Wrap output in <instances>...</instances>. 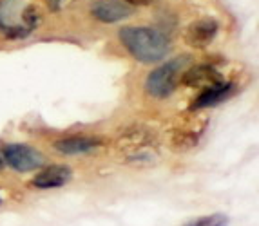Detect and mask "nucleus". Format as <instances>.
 <instances>
[{"label":"nucleus","mask_w":259,"mask_h":226,"mask_svg":"<svg viewBox=\"0 0 259 226\" xmlns=\"http://www.w3.org/2000/svg\"><path fill=\"white\" fill-rule=\"evenodd\" d=\"M120 42L131 56L142 64H156L163 60L170 49V42L161 31L145 26L121 27Z\"/></svg>","instance_id":"f257e3e1"},{"label":"nucleus","mask_w":259,"mask_h":226,"mask_svg":"<svg viewBox=\"0 0 259 226\" xmlns=\"http://www.w3.org/2000/svg\"><path fill=\"white\" fill-rule=\"evenodd\" d=\"M192 66V58L189 54L172 58V60L165 62L163 66L156 67L147 74L145 80V91L151 98L154 100H165L172 94L180 83H182V76L189 67Z\"/></svg>","instance_id":"f03ea898"},{"label":"nucleus","mask_w":259,"mask_h":226,"mask_svg":"<svg viewBox=\"0 0 259 226\" xmlns=\"http://www.w3.org/2000/svg\"><path fill=\"white\" fill-rule=\"evenodd\" d=\"M4 161L17 172H31L42 166L44 156L33 147L13 143L4 148Z\"/></svg>","instance_id":"7ed1b4c3"},{"label":"nucleus","mask_w":259,"mask_h":226,"mask_svg":"<svg viewBox=\"0 0 259 226\" xmlns=\"http://www.w3.org/2000/svg\"><path fill=\"white\" fill-rule=\"evenodd\" d=\"M218 31H220L218 20H214V18H199L196 22L189 24L183 36H185V42L190 47L203 49L214 42V38L218 36Z\"/></svg>","instance_id":"20e7f679"},{"label":"nucleus","mask_w":259,"mask_h":226,"mask_svg":"<svg viewBox=\"0 0 259 226\" xmlns=\"http://www.w3.org/2000/svg\"><path fill=\"white\" fill-rule=\"evenodd\" d=\"M134 13V8L123 0H96L91 6V15L104 24L121 22Z\"/></svg>","instance_id":"39448f33"},{"label":"nucleus","mask_w":259,"mask_h":226,"mask_svg":"<svg viewBox=\"0 0 259 226\" xmlns=\"http://www.w3.org/2000/svg\"><path fill=\"white\" fill-rule=\"evenodd\" d=\"M221 82H225V78L221 76L220 71L212 66H205V64L203 66H190L182 76V83H185L187 87L203 89V91Z\"/></svg>","instance_id":"423d86ee"},{"label":"nucleus","mask_w":259,"mask_h":226,"mask_svg":"<svg viewBox=\"0 0 259 226\" xmlns=\"http://www.w3.org/2000/svg\"><path fill=\"white\" fill-rule=\"evenodd\" d=\"M71 178H73V172H71V168L67 165H51L40 170L31 183H33V187L48 190V188L64 187V185H67L71 181Z\"/></svg>","instance_id":"0eeeda50"},{"label":"nucleus","mask_w":259,"mask_h":226,"mask_svg":"<svg viewBox=\"0 0 259 226\" xmlns=\"http://www.w3.org/2000/svg\"><path fill=\"white\" fill-rule=\"evenodd\" d=\"M102 147V139L91 136H73V138H62L55 143V148L64 156H80V154L95 152Z\"/></svg>","instance_id":"6e6552de"},{"label":"nucleus","mask_w":259,"mask_h":226,"mask_svg":"<svg viewBox=\"0 0 259 226\" xmlns=\"http://www.w3.org/2000/svg\"><path fill=\"white\" fill-rule=\"evenodd\" d=\"M236 87H234L232 82H221L214 87L205 89L201 94L196 98V101L192 103L190 109L192 110H201V109H208V107H214V105H220L221 101L229 100L230 96L234 94Z\"/></svg>","instance_id":"1a4fd4ad"},{"label":"nucleus","mask_w":259,"mask_h":226,"mask_svg":"<svg viewBox=\"0 0 259 226\" xmlns=\"http://www.w3.org/2000/svg\"><path fill=\"white\" fill-rule=\"evenodd\" d=\"M151 143H152V136L147 131H143V129H133L123 138L118 139V147L131 154L140 152L142 148L149 147Z\"/></svg>","instance_id":"9d476101"},{"label":"nucleus","mask_w":259,"mask_h":226,"mask_svg":"<svg viewBox=\"0 0 259 226\" xmlns=\"http://www.w3.org/2000/svg\"><path fill=\"white\" fill-rule=\"evenodd\" d=\"M229 224V217L223 213H212V215H205V217L194 219V221L187 222L185 226H227Z\"/></svg>","instance_id":"9b49d317"},{"label":"nucleus","mask_w":259,"mask_h":226,"mask_svg":"<svg viewBox=\"0 0 259 226\" xmlns=\"http://www.w3.org/2000/svg\"><path fill=\"white\" fill-rule=\"evenodd\" d=\"M123 2H127L129 6L136 8V6H149V4H152L154 0H123Z\"/></svg>","instance_id":"f8f14e48"},{"label":"nucleus","mask_w":259,"mask_h":226,"mask_svg":"<svg viewBox=\"0 0 259 226\" xmlns=\"http://www.w3.org/2000/svg\"><path fill=\"white\" fill-rule=\"evenodd\" d=\"M48 2L53 6V8H58V6H60V2H62V0H48Z\"/></svg>","instance_id":"ddd939ff"},{"label":"nucleus","mask_w":259,"mask_h":226,"mask_svg":"<svg viewBox=\"0 0 259 226\" xmlns=\"http://www.w3.org/2000/svg\"><path fill=\"white\" fill-rule=\"evenodd\" d=\"M2 163H4V161H2V157H0V168H2Z\"/></svg>","instance_id":"4468645a"}]
</instances>
